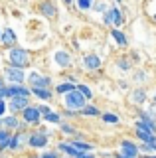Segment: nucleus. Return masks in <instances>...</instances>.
<instances>
[{
	"instance_id": "obj_1",
	"label": "nucleus",
	"mask_w": 156,
	"mask_h": 158,
	"mask_svg": "<svg viewBox=\"0 0 156 158\" xmlns=\"http://www.w3.org/2000/svg\"><path fill=\"white\" fill-rule=\"evenodd\" d=\"M6 52V65L12 67H20V69H28L32 65V52L22 46H14L4 49Z\"/></svg>"
},
{
	"instance_id": "obj_2",
	"label": "nucleus",
	"mask_w": 156,
	"mask_h": 158,
	"mask_svg": "<svg viewBox=\"0 0 156 158\" xmlns=\"http://www.w3.org/2000/svg\"><path fill=\"white\" fill-rule=\"evenodd\" d=\"M47 144H50L47 128L46 127L32 128L30 135H28V148H32V150H47Z\"/></svg>"
},
{
	"instance_id": "obj_3",
	"label": "nucleus",
	"mask_w": 156,
	"mask_h": 158,
	"mask_svg": "<svg viewBox=\"0 0 156 158\" xmlns=\"http://www.w3.org/2000/svg\"><path fill=\"white\" fill-rule=\"evenodd\" d=\"M87 103H89V101H87V97L79 91V89H75V91H71V93H67V95L61 97V105H63V109L81 111V109H83Z\"/></svg>"
},
{
	"instance_id": "obj_4",
	"label": "nucleus",
	"mask_w": 156,
	"mask_h": 158,
	"mask_svg": "<svg viewBox=\"0 0 156 158\" xmlns=\"http://www.w3.org/2000/svg\"><path fill=\"white\" fill-rule=\"evenodd\" d=\"M51 63L60 69V71H65V69L73 67V56L65 48H55L51 52Z\"/></svg>"
},
{
	"instance_id": "obj_5",
	"label": "nucleus",
	"mask_w": 156,
	"mask_h": 158,
	"mask_svg": "<svg viewBox=\"0 0 156 158\" xmlns=\"http://www.w3.org/2000/svg\"><path fill=\"white\" fill-rule=\"evenodd\" d=\"M20 118L24 123H26L28 127H40L42 123H43V115H42V111H40V105H32L28 107V109H24V111L20 113Z\"/></svg>"
},
{
	"instance_id": "obj_6",
	"label": "nucleus",
	"mask_w": 156,
	"mask_h": 158,
	"mask_svg": "<svg viewBox=\"0 0 156 158\" xmlns=\"http://www.w3.org/2000/svg\"><path fill=\"white\" fill-rule=\"evenodd\" d=\"M103 24L109 26V28H121L125 24V12L117 6V4L115 6L111 4V8L103 14Z\"/></svg>"
},
{
	"instance_id": "obj_7",
	"label": "nucleus",
	"mask_w": 156,
	"mask_h": 158,
	"mask_svg": "<svg viewBox=\"0 0 156 158\" xmlns=\"http://www.w3.org/2000/svg\"><path fill=\"white\" fill-rule=\"evenodd\" d=\"M2 77H4V81H6V83H28L26 69L12 67V65H4L2 67Z\"/></svg>"
},
{
	"instance_id": "obj_8",
	"label": "nucleus",
	"mask_w": 156,
	"mask_h": 158,
	"mask_svg": "<svg viewBox=\"0 0 156 158\" xmlns=\"http://www.w3.org/2000/svg\"><path fill=\"white\" fill-rule=\"evenodd\" d=\"M2 128H8L10 132H16V131H28V125L22 118H18V115L8 113L6 117H2Z\"/></svg>"
},
{
	"instance_id": "obj_9",
	"label": "nucleus",
	"mask_w": 156,
	"mask_h": 158,
	"mask_svg": "<svg viewBox=\"0 0 156 158\" xmlns=\"http://www.w3.org/2000/svg\"><path fill=\"white\" fill-rule=\"evenodd\" d=\"M28 135H30V131H16V132H12L8 152H20L24 146H28Z\"/></svg>"
},
{
	"instance_id": "obj_10",
	"label": "nucleus",
	"mask_w": 156,
	"mask_h": 158,
	"mask_svg": "<svg viewBox=\"0 0 156 158\" xmlns=\"http://www.w3.org/2000/svg\"><path fill=\"white\" fill-rule=\"evenodd\" d=\"M6 87H8V99H12V97L32 99V87L28 83H6Z\"/></svg>"
},
{
	"instance_id": "obj_11",
	"label": "nucleus",
	"mask_w": 156,
	"mask_h": 158,
	"mask_svg": "<svg viewBox=\"0 0 156 158\" xmlns=\"http://www.w3.org/2000/svg\"><path fill=\"white\" fill-rule=\"evenodd\" d=\"M81 67L85 71H99L103 67V59H101V56H97V53H85L81 57Z\"/></svg>"
},
{
	"instance_id": "obj_12",
	"label": "nucleus",
	"mask_w": 156,
	"mask_h": 158,
	"mask_svg": "<svg viewBox=\"0 0 156 158\" xmlns=\"http://www.w3.org/2000/svg\"><path fill=\"white\" fill-rule=\"evenodd\" d=\"M28 85L30 87H51V77L50 75H43V73L32 69L28 73Z\"/></svg>"
},
{
	"instance_id": "obj_13",
	"label": "nucleus",
	"mask_w": 156,
	"mask_h": 158,
	"mask_svg": "<svg viewBox=\"0 0 156 158\" xmlns=\"http://www.w3.org/2000/svg\"><path fill=\"white\" fill-rule=\"evenodd\" d=\"M129 101L133 103V105H136V107H142L144 103H148V101H150V97H148V89L142 87V85H136L133 91H130Z\"/></svg>"
},
{
	"instance_id": "obj_14",
	"label": "nucleus",
	"mask_w": 156,
	"mask_h": 158,
	"mask_svg": "<svg viewBox=\"0 0 156 158\" xmlns=\"http://www.w3.org/2000/svg\"><path fill=\"white\" fill-rule=\"evenodd\" d=\"M119 152H125L126 156L138 158L140 156V146H138V142L130 140V138H121L119 140Z\"/></svg>"
},
{
	"instance_id": "obj_15",
	"label": "nucleus",
	"mask_w": 156,
	"mask_h": 158,
	"mask_svg": "<svg viewBox=\"0 0 156 158\" xmlns=\"http://www.w3.org/2000/svg\"><path fill=\"white\" fill-rule=\"evenodd\" d=\"M30 105H32V99H28V97H12V99H8V111L14 113V115H20L24 109H28Z\"/></svg>"
},
{
	"instance_id": "obj_16",
	"label": "nucleus",
	"mask_w": 156,
	"mask_h": 158,
	"mask_svg": "<svg viewBox=\"0 0 156 158\" xmlns=\"http://www.w3.org/2000/svg\"><path fill=\"white\" fill-rule=\"evenodd\" d=\"M32 97L38 99L40 103H50L53 99V89L51 87H32Z\"/></svg>"
},
{
	"instance_id": "obj_17",
	"label": "nucleus",
	"mask_w": 156,
	"mask_h": 158,
	"mask_svg": "<svg viewBox=\"0 0 156 158\" xmlns=\"http://www.w3.org/2000/svg\"><path fill=\"white\" fill-rule=\"evenodd\" d=\"M55 150L60 152V154H63V156H73V158H77V156L81 154V152L77 150V148L73 146L71 142L67 140V138H65V140H60V142H57V144H55Z\"/></svg>"
},
{
	"instance_id": "obj_18",
	"label": "nucleus",
	"mask_w": 156,
	"mask_h": 158,
	"mask_svg": "<svg viewBox=\"0 0 156 158\" xmlns=\"http://www.w3.org/2000/svg\"><path fill=\"white\" fill-rule=\"evenodd\" d=\"M0 46H2V49H8V48L18 46L16 32H14L12 28H4V32H2V40H0Z\"/></svg>"
},
{
	"instance_id": "obj_19",
	"label": "nucleus",
	"mask_w": 156,
	"mask_h": 158,
	"mask_svg": "<svg viewBox=\"0 0 156 158\" xmlns=\"http://www.w3.org/2000/svg\"><path fill=\"white\" fill-rule=\"evenodd\" d=\"M40 14L43 18H47V20H55L57 18L55 4H53L51 0H42V2H40Z\"/></svg>"
},
{
	"instance_id": "obj_20",
	"label": "nucleus",
	"mask_w": 156,
	"mask_h": 158,
	"mask_svg": "<svg viewBox=\"0 0 156 158\" xmlns=\"http://www.w3.org/2000/svg\"><path fill=\"white\" fill-rule=\"evenodd\" d=\"M103 111H101L99 105H93V103H87V105L79 111V117H87V118H101Z\"/></svg>"
},
{
	"instance_id": "obj_21",
	"label": "nucleus",
	"mask_w": 156,
	"mask_h": 158,
	"mask_svg": "<svg viewBox=\"0 0 156 158\" xmlns=\"http://www.w3.org/2000/svg\"><path fill=\"white\" fill-rule=\"evenodd\" d=\"M57 128H60V132H61L65 138H75V136H79V131H77V128L73 127L69 121H65V118H63L60 125H57Z\"/></svg>"
},
{
	"instance_id": "obj_22",
	"label": "nucleus",
	"mask_w": 156,
	"mask_h": 158,
	"mask_svg": "<svg viewBox=\"0 0 156 158\" xmlns=\"http://www.w3.org/2000/svg\"><path fill=\"white\" fill-rule=\"evenodd\" d=\"M67 140H69V142H71V144L75 146L79 152H95V144L87 142L85 138H79V136H75V138H67Z\"/></svg>"
},
{
	"instance_id": "obj_23",
	"label": "nucleus",
	"mask_w": 156,
	"mask_h": 158,
	"mask_svg": "<svg viewBox=\"0 0 156 158\" xmlns=\"http://www.w3.org/2000/svg\"><path fill=\"white\" fill-rule=\"evenodd\" d=\"M75 89H77V85H75V83H71V81H65V79H63L61 83H57V85L53 87V91H55V95L63 97V95H67V93L75 91Z\"/></svg>"
},
{
	"instance_id": "obj_24",
	"label": "nucleus",
	"mask_w": 156,
	"mask_h": 158,
	"mask_svg": "<svg viewBox=\"0 0 156 158\" xmlns=\"http://www.w3.org/2000/svg\"><path fill=\"white\" fill-rule=\"evenodd\" d=\"M133 132H134V138L138 142H150L152 140V136H156V135H152L150 131H146V128H142V127H133Z\"/></svg>"
},
{
	"instance_id": "obj_25",
	"label": "nucleus",
	"mask_w": 156,
	"mask_h": 158,
	"mask_svg": "<svg viewBox=\"0 0 156 158\" xmlns=\"http://www.w3.org/2000/svg\"><path fill=\"white\" fill-rule=\"evenodd\" d=\"M133 81L136 83V85H146V83L150 81V73L146 71V69H134L133 71Z\"/></svg>"
},
{
	"instance_id": "obj_26",
	"label": "nucleus",
	"mask_w": 156,
	"mask_h": 158,
	"mask_svg": "<svg viewBox=\"0 0 156 158\" xmlns=\"http://www.w3.org/2000/svg\"><path fill=\"white\" fill-rule=\"evenodd\" d=\"M111 38H113L121 48H126V46H129V38L125 36V32L121 28H111Z\"/></svg>"
},
{
	"instance_id": "obj_27",
	"label": "nucleus",
	"mask_w": 156,
	"mask_h": 158,
	"mask_svg": "<svg viewBox=\"0 0 156 158\" xmlns=\"http://www.w3.org/2000/svg\"><path fill=\"white\" fill-rule=\"evenodd\" d=\"M10 138H12V132L8 131V128H0V154H2L4 150H8Z\"/></svg>"
},
{
	"instance_id": "obj_28",
	"label": "nucleus",
	"mask_w": 156,
	"mask_h": 158,
	"mask_svg": "<svg viewBox=\"0 0 156 158\" xmlns=\"http://www.w3.org/2000/svg\"><path fill=\"white\" fill-rule=\"evenodd\" d=\"M101 121H103L105 125H119V123H121V117L117 115V113H113V111H103Z\"/></svg>"
},
{
	"instance_id": "obj_29",
	"label": "nucleus",
	"mask_w": 156,
	"mask_h": 158,
	"mask_svg": "<svg viewBox=\"0 0 156 158\" xmlns=\"http://www.w3.org/2000/svg\"><path fill=\"white\" fill-rule=\"evenodd\" d=\"M61 121H63V115L57 113V111H51V113H47V115H43V123H46V125H60Z\"/></svg>"
},
{
	"instance_id": "obj_30",
	"label": "nucleus",
	"mask_w": 156,
	"mask_h": 158,
	"mask_svg": "<svg viewBox=\"0 0 156 158\" xmlns=\"http://www.w3.org/2000/svg\"><path fill=\"white\" fill-rule=\"evenodd\" d=\"M117 69H119V71H123V73H129V71H133V63H130V59L129 57H119L117 59Z\"/></svg>"
},
{
	"instance_id": "obj_31",
	"label": "nucleus",
	"mask_w": 156,
	"mask_h": 158,
	"mask_svg": "<svg viewBox=\"0 0 156 158\" xmlns=\"http://www.w3.org/2000/svg\"><path fill=\"white\" fill-rule=\"evenodd\" d=\"M95 6V0H75V8L79 12H89Z\"/></svg>"
},
{
	"instance_id": "obj_32",
	"label": "nucleus",
	"mask_w": 156,
	"mask_h": 158,
	"mask_svg": "<svg viewBox=\"0 0 156 158\" xmlns=\"http://www.w3.org/2000/svg\"><path fill=\"white\" fill-rule=\"evenodd\" d=\"M109 8H111V4H109V2H105V0H95V6H93V10H95L97 14H101V16H103V14H105Z\"/></svg>"
},
{
	"instance_id": "obj_33",
	"label": "nucleus",
	"mask_w": 156,
	"mask_h": 158,
	"mask_svg": "<svg viewBox=\"0 0 156 158\" xmlns=\"http://www.w3.org/2000/svg\"><path fill=\"white\" fill-rule=\"evenodd\" d=\"M77 89H79V91H81V93H83V95L87 97V101H91V99L95 97L93 89H91L89 85H87V83H77Z\"/></svg>"
},
{
	"instance_id": "obj_34",
	"label": "nucleus",
	"mask_w": 156,
	"mask_h": 158,
	"mask_svg": "<svg viewBox=\"0 0 156 158\" xmlns=\"http://www.w3.org/2000/svg\"><path fill=\"white\" fill-rule=\"evenodd\" d=\"M40 158H61V154L55 150V148H50V150H43L40 154Z\"/></svg>"
},
{
	"instance_id": "obj_35",
	"label": "nucleus",
	"mask_w": 156,
	"mask_h": 158,
	"mask_svg": "<svg viewBox=\"0 0 156 158\" xmlns=\"http://www.w3.org/2000/svg\"><path fill=\"white\" fill-rule=\"evenodd\" d=\"M61 115H63L65 121H67V118H77V117H79V111H73V109H63Z\"/></svg>"
},
{
	"instance_id": "obj_36",
	"label": "nucleus",
	"mask_w": 156,
	"mask_h": 158,
	"mask_svg": "<svg viewBox=\"0 0 156 158\" xmlns=\"http://www.w3.org/2000/svg\"><path fill=\"white\" fill-rule=\"evenodd\" d=\"M8 99H0V118L2 117H6L8 115Z\"/></svg>"
},
{
	"instance_id": "obj_37",
	"label": "nucleus",
	"mask_w": 156,
	"mask_h": 158,
	"mask_svg": "<svg viewBox=\"0 0 156 158\" xmlns=\"http://www.w3.org/2000/svg\"><path fill=\"white\" fill-rule=\"evenodd\" d=\"M144 113L152 118V121H156V105H150L148 109H144Z\"/></svg>"
},
{
	"instance_id": "obj_38",
	"label": "nucleus",
	"mask_w": 156,
	"mask_h": 158,
	"mask_svg": "<svg viewBox=\"0 0 156 158\" xmlns=\"http://www.w3.org/2000/svg\"><path fill=\"white\" fill-rule=\"evenodd\" d=\"M0 99H8V87H6V83H0Z\"/></svg>"
},
{
	"instance_id": "obj_39",
	"label": "nucleus",
	"mask_w": 156,
	"mask_h": 158,
	"mask_svg": "<svg viewBox=\"0 0 156 158\" xmlns=\"http://www.w3.org/2000/svg\"><path fill=\"white\" fill-rule=\"evenodd\" d=\"M40 111H42V115H47V113H51L53 109L50 105H46V103H40Z\"/></svg>"
},
{
	"instance_id": "obj_40",
	"label": "nucleus",
	"mask_w": 156,
	"mask_h": 158,
	"mask_svg": "<svg viewBox=\"0 0 156 158\" xmlns=\"http://www.w3.org/2000/svg\"><path fill=\"white\" fill-rule=\"evenodd\" d=\"M65 81H71V83H75V85H77V83H81L79 79H77V75H73V73H67V75H65Z\"/></svg>"
},
{
	"instance_id": "obj_41",
	"label": "nucleus",
	"mask_w": 156,
	"mask_h": 158,
	"mask_svg": "<svg viewBox=\"0 0 156 158\" xmlns=\"http://www.w3.org/2000/svg\"><path fill=\"white\" fill-rule=\"evenodd\" d=\"M119 87L123 89V91H126V89H129V83H126L125 79H123V81H119Z\"/></svg>"
},
{
	"instance_id": "obj_42",
	"label": "nucleus",
	"mask_w": 156,
	"mask_h": 158,
	"mask_svg": "<svg viewBox=\"0 0 156 158\" xmlns=\"http://www.w3.org/2000/svg\"><path fill=\"white\" fill-rule=\"evenodd\" d=\"M115 158H133V156H126L125 152H119V150H117L115 152Z\"/></svg>"
},
{
	"instance_id": "obj_43",
	"label": "nucleus",
	"mask_w": 156,
	"mask_h": 158,
	"mask_svg": "<svg viewBox=\"0 0 156 158\" xmlns=\"http://www.w3.org/2000/svg\"><path fill=\"white\" fill-rule=\"evenodd\" d=\"M148 144H150V146H152V150L156 152V136H152V140H150V142H148Z\"/></svg>"
},
{
	"instance_id": "obj_44",
	"label": "nucleus",
	"mask_w": 156,
	"mask_h": 158,
	"mask_svg": "<svg viewBox=\"0 0 156 158\" xmlns=\"http://www.w3.org/2000/svg\"><path fill=\"white\" fill-rule=\"evenodd\" d=\"M148 103H150V105H156V91L152 93V97H150V101H148Z\"/></svg>"
},
{
	"instance_id": "obj_45",
	"label": "nucleus",
	"mask_w": 156,
	"mask_h": 158,
	"mask_svg": "<svg viewBox=\"0 0 156 158\" xmlns=\"http://www.w3.org/2000/svg\"><path fill=\"white\" fill-rule=\"evenodd\" d=\"M130 57H133L134 61H138V59H140V57H138V53H136V52H133V53H130Z\"/></svg>"
},
{
	"instance_id": "obj_46",
	"label": "nucleus",
	"mask_w": 156,
	"mask_h": 158,
	"mask_svg": "<svg viewBox=\"0 0 156 158\" xmlns=\"http://www.w3.org/2000/svg\"><path fill=\"white\" fill-rule=\"evenodd\" d=\"M138 158H156V154H140Z\"/></svg>"
},
{
	"instance_id": "obj_47",
	"label": "nucleus",
	"mask_w": 156,
	"mask_h": 158,
	"mask_svg": "<svg viewBox=\"0 0 156 158\" xmlns=\"http://www.w3.org/2000/svg\"><path fill=\"white\" fill-rule=\"evenodd\" d=\"M63 4H65V6H71V4H75V0H63Z\"/></svg>"
},
{
	"instance_id": "obj_48",
	"label": "nucleus",
	"mask_w": 156,
	"mask_h": 158,
	"mask_svg": "<svg viewBox=\"0 0 156 158\" xmlns=\"http://www.w3.org/2000/svg\"><path fill=\"white\" fill-rule=\"evenodd\" d=\"M24 158H40V154H28V156H24Z\"/></svg>"
},
{
	"instance_id": "obj_49",
	"label": "nucleus",
	"mask_w": 156,
	"mask_h": 158,
	"mask_svg": "<svg viewBox=\"0 0 156 158\" xmlns=\"http://www.w3.org/2000/svg\"><path fill=\"white\" fill-rule=\"evenodd\" d=\"M2 32H4V28H2V26H0V40H2Z\"/></svg>"
},
{
	"instance_id": "obj_50",
	"label": "nucleus",
	"mask_w": 156,
	"mask_h": 158,
	"mask_svg": "<svg viewBox=\"0 0 156 158\" xmlns=\"http://www.w3.org/2000/svg\"><path fill=\"white\" fill-rule=\"evenodd\" d=\"M115 4H123V0H115Z\"/></svg>"
},
{
	"instance_id": "obj_51",
	"label": "nucleus",
	"mask_w": 156,
	"mask_h": 158,
	"mask_svg": "<svg viewBox=\"0 0 156 158\" xmlns=\"http://www.w3.org/2000/svg\"><path fill=\"white\" fill-rule=\"evenodd\" d=\"M0 83H6V81H4V77H0Z\"/></svg>"
},
{
	"instance_id": "obj_52",
	"label": "nucleus",
	"mask_w": 156,
	"mask_h": 158,
	"mask_svg": "<svg viewBox=\"0 0 156 158\" xmlns=\"http://www.w3.org/2000/svg\"><path fill=\"white\" fill-rule=\"evenodd\" d=\"M152 20H154V22H156V14H152Z\"/></svg>"
},
{
	"instance_id": "obj_53",
	"label": "nucleus",
	"mask_w": 156,
	"mask_h": 158,
	"mask_svg": "<svg viewBox=\"0 0 156 158\" xmlns=\"http://www.w3.org/2000/svg\"><path fill=\"white\" fill-rule=\"evenodd\" d=\"M61 158H73V156H61Z\"/></svg>"
},
{
	"instance_id": "obj_54",
	"label": "nucleus",
	"mask_w": 156,
	"mask_h": 158,
	"mask_svg": "<svg viewBox=\"0 0 156 158\" xmlns=\"http://www.w3.org/2000/svg\"><path fill=\"white\" fill-rule=\"evenodd\" d=\"M0 128H2V118H0Z\"/></svg>"
},
{
	"instance_id": "obj_55",
	"label": "nucleus",
	"mask_w": 156,
	"mask_h": 158,
	"mask_svg": "<svg viewBox=\"0 0 156 158\" xmlns=\"http://www.w3.org/2000/svg\"><path fill=\"white\" fill-rule=\"evenodd\" d=\"M0 158H4V156H2V154H0Z\"/></svg>"
}]
</instances>
